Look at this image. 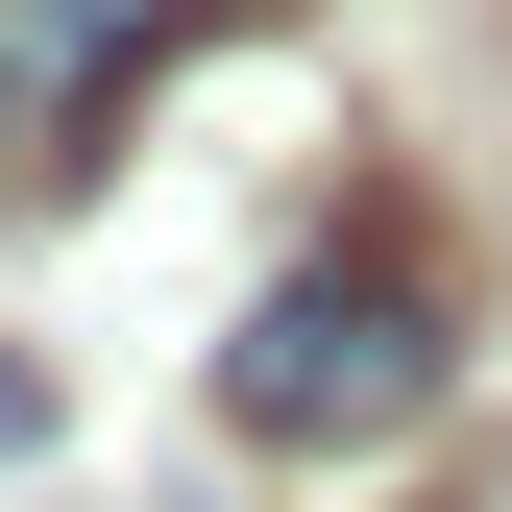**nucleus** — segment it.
<instances>
[{"instance_id":"nucleus-1","label":"nucleus","mask_w":512,"mask_h":512,"mask_svg":"<svg viewBox=\"0 0 512 512\" xmlns=\"http://www.w3.org/2000/svg\"><path fill=\"white\" fill-rule=\"evenodd\" d=\"M439 366H464L439 220H415V196H366L342 244H293V269L244 293V342H220V415L269 439V464H391V439L439 415Z\"/></svg>"},{"instance_id":"nucleus-2","label":"nucleus","mask_w":512,"mask_h":512,"mask_svg":"<svg viewBox=\"0 0 512 512\" xmlns=\"http://www.w3.org/2000/svg\"><path fill=\"white\" fill-rule=\"evenodd\" d=\"M196 49V0H0V196H98L122 98Z\"/></svg>"},{"instance_id":"nucleus-3","label":"nucleus","mask_w":512,"mask_h":512,"mask_svg":"<svg viewBox=\"0 0 512 512\" xmlns=\"http://www.w3.org/2000/svg\"><path fill=\"white\" fill-rule=\"evenodd\" d=\"M0 464H49V366L25 342H0Z\"/></svg>"}]
</instances>
